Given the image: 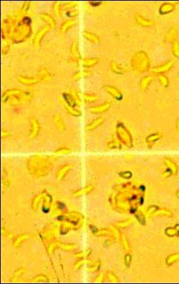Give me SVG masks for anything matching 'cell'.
I'll return each mask as SVG.
<instances>
[{
    "mask_svg": "<svg viewBox=\"0 0 179 284\" xmlns=\"http://www.w3.org/2000/svg\"><path fill=\"white\" fill-rule=\"evenodd\" d=\"M133 65L139 71L147 70L149 66V60L146 54L143 51L136 53L133 59Z\"/></svg>",
    "mask_w": 179,
    "mask_h": 284,
    "instance_id": "cell-1",
    "label": "cell"
},
{
    "mask_svg": "<svg viewBox=\"0 0 179 284\" xmlns=\"http://www.w3.org/2000/svg\"><path fill=\"white\" fill-rule=\"evenodd\" d=\"M173 66H174V62L172 60H168V62H166V63L162 64V65H159L157 66V67L154 68L152 72L155 74L161 75L163 74L164 73L168 72L173 67Z\"/></svg>",
    "mask_w": 179,
    "mask_h": 284,
    "instance_id": "cell-2",
    "label": "cell"
},
{
    "mask_svg": "<svg viewBox=\"0 0 179 284\" xmlns=\"http://www.w3.org/2000/svg\"><path fill=\"white\" fill-rule=\"evenodd\" d=\"M165 164L167 166L168 170H169L171 172L172 175H176L178 172V167L175 162L173 161L170 158H166Z\"/></svg>",
    "mask_w": 179,
    "mask_h": 284,
    "instance_id": "cell-3",
    "label": "cell"
},
{
    "mask_svg": "<svg viewBox=\"0 0 179 284\" xmlns=\"http://www.w3.org/2000/svg\"><path fill=\"white\" fill-rule=\"evenodd\" d=\"M175 5L172 3H164L160 7L159 11L161 14H168L174 11Z\"/></svg>",
    "mask_w": 179,
    "mask_h": 284,
    "instance_id": "cell-4",
    "label": "cell"
},
{
    "mask_svg": "<svg viewBox=\"0 0 179 284\" xmlns=\"http://www.w3.org/2000/svg\"><path fill=\"white\" fill-rule=\"evenodd\" d=\"M166 235L169 237H174L179 235V224L175 225L174 228H169L166 230Z\"/></svg>",
    "mask_w": 179,
    "mask_h": 284,
    "instance_id": "cell-5",
    "label": "cell"
},
{
    "mask_svg": "<svg viewBox=\"0 0 179 284\" xmlns=\"http://www.w3.org/2000/svg\"><path fill=\"white\" fill-rule=\"evenodd\" d=\"M107 89L108 92H109L111 95L114 96V98H116V99H121L122 98L121 93L120 91H118V89H116V88L112 87V86H108L107 88Z\"/></svg>",
    "mask_w": 179,
    "mask_h": 284,
    "instance_id": "cell-6",
    "label": "cell"
},
{
    "mask_svg": "<svg viewBox=\"0 0 179 284\" xmlns=\"http://www.w3.org/2000/svg\"><path fill=\"white\" fill-rule=\"evenodd\" d=\"M136 21L139 24L142 25L143 26H151L153 23L152 21H151L145 19V18H143V16L140 15L136 16Z\"/></svg>",
    "mask_w": 179,
    "mask_h": 284,
    "instance_id": "cell-7",
    "label": "cell"
},
{
    "mask_svg": "<svg viewBox=\"0 0 179 284\" xmlns=\"http://www.w3.org/2000/svg\"><path fill=\"white\" fill-rule=\"evenodd\" d=\"M166 37H167V40L168 41L172 42V43H174V42L176 41V37H177V31H176V29L175 28H171L169 30V31H168V33L167 35H166Z\"/></svg>",
    "mask_w": 179,
    "mask_h": 284,
    "instance_id": "cell-8",
    "label": "cell"
},
{
    "mask_svg": "<svg viewBox=\"0 0 179 284\" xmlns=\"http://www.w3.org/2000/svg\"><path fill=\"white\" fill-rule=\"evenodd\" d=\"M178 260L179 253H174L173 254H171V255L166 259V264L170 266V265H172L173 264H174V263L178 262Z\"/></svg>",
    "mask_w": 179,
    "mask_h": 284,
    "instance_id": "cell-9",
    "label": "cell"
},
{
    "mask_svg": "<svg viewBox=\"0 0 179 284\" xmlns=\"http://www.w3.org/2000/svg\"><path fill=\"white\" fill-rule=\"evenodd\" d=\"M172 53L175 57L179 59V42L176 40L173 43Z\"/></svg>",
    "mask_w": 179,
    "mask_h": 284,
    "instance_id": "cell-10",
    "label": "cell"
},
{
    "mask_svg": "<svg viewBox=\"0 0 179 284\" xmlns=\"http://www.w3.org/2000/svg\"><path fill=\"white\" fill-rule=\"evenodd\" d=\"M159 81L160 83H161V85L163 86L164 87H168V85H169V80H168V78L163 74L159 75Z\"/></svg>",
    "mask_w": 179,
    "mask_h": 284,
    "instance_id": "cell-11",
    "label": "cell"
},
{
    "mask_svg": "<svg viewBox=\"0 0 179 284\" xmlns=\"http://www.w3.org/2000/svg\"><path fill=\"white\" fill-rule=\"evenodd\" d=\"M151 81H152L151 77L146 76V77H145V78H143L142 79V81H141V83H140L141 88H142V89H146V87L149 85V83H150Z\"/></svg>",
    "mask_w": 179,
    "mask_h": 284,
    "instance_id": "cell-12",
    "label": "cell"
},
{
    "mask_svg": "<svg viewBox=\"0 0 179 284\" xmlns=\"http://www.w3.org/2000/svg\"><path fill=\"white\" fill-rule=\"evenodd\" d=\"M88 34V38L90 41H93V42H98L99 41V38L98 37L96 36L95 34H93L91 33H87Z\"/></svg>",
    "mask_w": 179,
    "mask_h": 284,
    "instance_id": "cell-13",
    "label": "cell"
},
{
    "mask_svg": "<svg viewBox=\"0 0 179 284\" xmlns=\"http://www.w3.org/2000/svg\"><path fill=\"white\" fill-rule=\"evenodd\" d=\"M176 129L177 131V132L179 134V118L177 120L176 123Z\"/></svg>",
    "mask_w": 179,
    "mask_h": 284,
    "instance_id": "cell-14",
    "label": "cell"
},
{
    "mask_svg": "<svg viewBox=\"0 0 179 284\" xmlns=\"http://www.w3.org/2000/svg\"><path fill=\"white\" fill-rule=\"evenodd\" d=\"M176 197L178 198V199H179V189L178 191L176 192Z\"/></svg>",
    "mask_w": 179,
    "mask_h": 284,
    "instance_id": "cell-15",
    "label": "cell"
},
{
    "mask_svg": "<svg viewBox=\"0 0 179 284\" xmlns=\"http://www.w3.org/2000/svg\"><path fill=\"white\" fill-rule=\"evenodd\" d=\"M178 78L179 79V74H178Z\"/></svg>",
    "mask_w": 179,
    "mask_h": 284,
    "instance_id": "cell-16",
    "label": "cell"
}]
</instances>
